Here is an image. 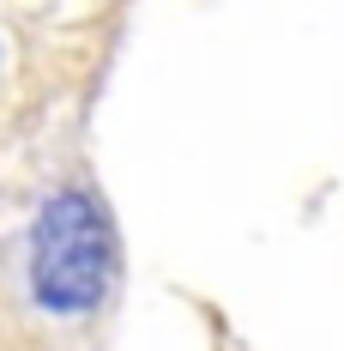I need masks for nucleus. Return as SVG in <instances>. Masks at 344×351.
Here are the masks:
<instances>
[{
	"instance_id": "f257e3e1",
	"label": "nucleus",
	"mask_w": 344,
	"mask_h": 351,
	"mask_svg": "<svg viewBox=\"0 0 344 351\" xmlns=\"http://www.w3.org/2000/svg\"><path fill=\"white\" fill-rule=\"evenodd\" d=\"M115 279V237H109V212L85 194L67 188L36 212L31 237V291L42 309L55 315H85L103 303Z\"/></svg>"
}]
</instances>
